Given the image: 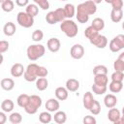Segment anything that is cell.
I'll use <instances>...</instances> for the list:
<instances>
[{
	"label": "cell",
	"instance_id": "1",
	"mask_svg": "<svg viewBox=\"0 0 124 124\" xmlns=\"http://www.w3.org/2000/svg\"><path fill=\"white\" fill-rule=\"evenodd\" d=\"M46 52V48L41 44H34L30 45L26 49L27 57L30 61H36L41 58Z\"/></svg>",
	"mask_w": 124,
	"mask_h": 124
},
{
	"label": "cell",
	"instance_id": "2",
	"mask_svg": "<svg viewBox=\"0 0 124 124\" xmlns=\"http://www.w3.org/2000/svg\"><path fill=\"white\" fill-rule=\"evenodd\" d=\"M60 29L61 31L69 38H74L78 35V28L77 23L71 19H65L60 23Z\"/></svg>",
	"mask_w": 124,
	"mask_h": 124
},
{
	"label": "cell",
	"instance_id": "3",
	"mask_svg": "<svg viewBox=\"0 0 124 124\" xmlns=\"http://www.w3.org/2000/svg\"><path fill=\"white\" fill-rule=\"evenodd\" d=\"M42 106V98L38 95H31L29 103L24 108V110L28 114H35L38 111V108H40Z\"/></svg>",
	"mask_w": 124,
	"mask_h": 124
},
{
	"label": "cell",
	"instance_id": "4",
	"mask_svg": "<svg viewBox=\"0 0 124 124\" xmlns=\"http://www.w3.org/2000/svg\"><path fill=\"white\" fill-rule=\"evenodd\" d=\"M39 65H37L36 63H31L27 66V68L25 69V72L23 74V78L26 81L29 82H33L36 81L38 78V72H39Z\"/></svg>",
	"mask_w": 124,
	"mask_h": 124
},
{
	"label": "cell",
	"instance_id": "5",
	"mask_svg": "<svg viewBox=\"0 0 124 124\" xmlns=\"http://www.w3.org/2000/svg\"><path fill=\"white\" fill-rule=\"evenodd\" d=\"M16 20L17 23L24 28L32 27L34 24V17L29 16L26 12H19L16 16Z\"/></svg>",
	"mask_w": 124,
	"mask_h": 124
},
{
	"label": "cell",
	"instance_id": "6",
	"mask_svg": "<svg viewBox=\"0 0 124 124\" xmlns=\"http://www.w3.org/2000/svg\"><path fill=\"white\" fill-rule=\"evenodd\" d=\"M108 47L110 49V51L112 52H118L121 49L124 48V35L119 34L117 36H115L108 45Z\"/></svg>",
	"mask_w": 124,
	"mask_h": 124
},
{
	"label": "cell",
	"instance_id": "7",
	"mask_svg": "<svg viewBox=\"0 0 124 124\" xmlns=\"http://www.w3.org/2000/svg\"><path fill=\"white\" fill-rule=\"evenodd\" d=\"M77 10L81 11V12L87 14L88 16H91V15H94L97 11V4H95L94 2H92L90 0H87L83 3L78 4L77 7Z\"/></svg>",
	"mask_w": 124,
	"mask_h": 124
},
{
	"label": "cell",
	"instance_id": "8",
	"mask_svg": "<svg viewBox=\"0 0 124 124\" xmlns=\"http://www.w3.org/2000/svg\"><path fill=\"white\" fill-rule=\"evenodd\" d=\"M70 55L74 59H80L84 55V47L79 44H75L70 49Z\"/></svg>",
	"mask_w": 124,
	"mask_h": 124
},
{
	"label": "cell",
	"instance_id": "9",
	"mask_svg": "<svg viewBox=\"0 0 124 124\" xmlns=\"http://www.w3.org/2000/svg\"><path fill=\"white\" fill-rule=\"evenodd\" d=\"M90 43L98 48H105L108 45V39H107L106 36L98 34L94 39L90 40Z\"/></svg>",
	"mask_w": 124,
	"mask_h": 124
},
{
	"label": "cell",
	"instance_id": "10",
	"mask_svg": "<svg viewBox=\"0 0 124 124\" xmlns=\"http://www.w3.org/2000/svg\"><path fill=\"white\" fill-rule=\"evenodd\" d=\"M46 46H47V49L49 51H51V52H57L60 49L61 43H60L59 39H57V38H50L46 42Z\"/></svg>",
	"mask_w": 124,
	"mask_h": 124
},
{
	"label": "cell",
	"instance_id": "11",
	"mask_svg": "<svg viewBox=\"0 0 124 124\" xmlns=\"http://www.w3.org/2000/svg\"><path fill=\"white\" fill-rule=\"evenodd\" d=\"M45 107H46V110H48L49 112H56L60 108V104L57 101V99L50 98L46 102Z\"/></svg>",
	"mask_w": 124,
	"mask_h": 124
},
{
	"label": "cell",
	"instance_id": "12",
	"mask_svg": "<svg viewBox=\"0 0 124 124\" xmlns=\"http://www.w3.org/2000/svg\"><path fill=\"white\" fill-rule=\"evenodd\" d=\"M25 72V69L22 64L20 63H15L11 68V75L14 78H19L21 77Z\"/></svg>",
	"mask_w": 124,
	"mask_h": 124
},
{
	"label": "cell",
	"instance_id": "13",
	"mask_svg": "<svg viewBox=\"0 0 124 124\" xmlns=\"http://www.w3.org/2000/svg\"><path fill=\"white\" fill-rule=\"evenodd\" d=\"M120 117H121V114H120V111L115 108H111L108 112V118L110 122L114 123V124H118L119 123V120H120Z\"/></svg>",
	"mask_w": 124,
	"mask_h": 124
},
{
	"label": "cell",
	"instance_id": "14",
	"mask_svg": "<svg viewBox=\"0 0 124 124\" xmlns=\"http://www.w3.org/2000/svg\"><path fill=\"white\" fill-rule=\"evenodd\" d=\"M69 90L66 88V87H62V86H59L55 89L54 91V94H55V97L57 100L59 101H65L67 100L68 96H69Z\"/></svg>",
	"mask_w": 124,
	"mask_h": 124
},
{
	"label": "cell",
	"instance_id": "15",
	"mask_svg": "<svg viewBox=\"0 0 124 124\" xmlns=\"http://www.w3.org/2000/svg\"><path fill=\"white\" fill-rule=\"evenodd\" d=\"M94 98H93V95H92V93L91 92H89V91H87L86 93H84V95H83V98H82V103H83V107H84V108H86V109H90V108L92 107V105H93V103H94Z\"/></svg>",
	"mask_w": 124,
	"mask_h": 124
},
{
	"label": "cell",
	"instance_id": "16",
	"mask_svg": "<svg viewBox=\"0 0 124 124\" xmlns=\"http://www.w3.org/2000/svg\"><path fill=\"white\" fill-rule=\"evenodd\" d=\"M104 104L108 108H114L117 104V98L113 94H107L104 98Z\"/></svg>",
	"mask_w": 124,
	"mask_h": 124
},
{
	"label": "cell",
	"instance_id": "17",
	"mask_svg": "<svg viewBox=\"0 0 124 124\" xmlns=\"http://www.w3.org/2000/svg\"><path fill=\"white\" fill-rule=\"evenodd\" d=\"M123 17V11L122 9H112L110 12V19L112 22H120Z\"/></svg>",
	"mask_w": 124,
	"mask_h": 124
},
{
	"label": "cell",
	"instance_id": "18",
	"mask_svg": "<svg viewBox=\"0 0 124 124\" xmlns=\"http://www.w3.org/2000/svg\"><path fill=\"white\" fill-rule=\"evenodd\" d=\"M3 31H4V34L8 37H11L13 36L16 31V27L15 25V23H13L12 21H8L5 23L4 27H3Z\"/></svg>",
	"mask_w": 124,
	"mask_h": 124
},
{
	"label": "cell",
	"instance_id": "19",
	"mask_svg": "<svg viewBox=\"0 0 124 124\" xmlns=\"http://www.w3.org/2000/svg\"><path fill=\"white\" fill-rule=\"evenodd\" d=\"M66 88L70 92H76L79 88V81L76 78H69L66 81Z\"/></svg>",
	"mask_w": 124,
	"mask_h": 124
},
{
	"label": "cell",
	"instance_id": "20",
	"mask_svg": "<svg viewBox=\"0 0 124 124\" xmlns=\"http://www.w3.org/2000/svg\"><path fill=\"white\" fill-rule=\"evenodd\" d=\"M0 84H1V88L3 90H6V91H11L15 87V81L12 78H2Z\"/></svg>",
	"mask_w": 124,
	"mask_h": 124
},
{
	"label": "cell",
	"instance_id": "21",
	"mask_svg": "<svg viewBox=\"0 0 124 124\" xmlns=\"http://www.w3.org/2000/svg\"><path fill=\"white\" fill-rule=\"evenodd\" d=\"M15 104L11 99H6L1 103V109L5 112H11L14 109Z\"/></svg>",
	"mask_w": 124,
	"mask_h": 124
},
{
	"label": "cell",
	"instance_id": "22",
	"mask_svg": "<svg viewBox=\"0 0 124 124\" xmlns=\"http://www.w3.org/2000/svg\"><path fill=\"white\" fill-rule=\"evenodd\" d=\"M122 88H123V83L121 81L111 80V82L108 84V89L112 93H118L122 90Z\"/></svg>",
	"mask_w": 124,
	"mask_h": 124
},
{
	"label": "cell",
	"instance_id": "23",
	"mask_svg": "<svg viewBox=\"0 0 124 124\" xmlns=\"http://www.w3.org/2000/svg\"><path fill=\"white\" fill-rule=\"evenodd\" d=\"M53 119H54V122H56V123H58V124H63V123H65L66 120H67L66 112H65V111H61V110H57V111L54 113Z\"/></svg>",
	"mask_w": 124,
	"mask_h": 124
},
{
	"label": "cell",
	"instance_id": "24",
	"mask_svg": "<svg viewBox=\"0 0 124 124\" xmlns=\"http://www.w3.org/2000/svg\"><path fill=\"white\" fill-rule=\"evenodd\" d=\"M98 34H99V31L96 30L92 25L88 26V27L85 29V31H84V36H85L89 41L92 40V39H94Z\"/></svg>",
	"mask_w": 124,
	"mask_h": 124
},
{
	"label": "cell",
	"instance_id": "25",
	"mask_svg": "<svg viewBox=\"0 0 124 124\" xmlns=\"http://www.w3.org/2000/svg\"><path fill=\"white\" fill-rule=\"evenodd\" d=\"M48 86V81L46 78H39L36 80V87L39 91H44L47 88Z\"/></svg>",
	"mask_w": 124,
	"mask_h": 124
},
{
	"label": "cell",
	"instance_id": "26",
	"mask_svg": "<svg viewBox=\"0 0 124 124\" xmlns=\"http://www.w3.org/2000/svg\"><path fill=\"white\" fill-rule=\"evenodd\" d=\"M29 100H30V96L27 95V94H20L17 99H16V103L17 105L20 107V108H25L27 106V104L29 103Z\"/></svg>",
	"mask_w": 124,
	"mask_h": 124
},
{
	"label": "cell",
	"instance_id": "27",
	"mask_svg": "<svg viewBox=\"0 0 124 124\" xmlns=\"http://www.w3.org/2000/svg\"><path fill=\"white\" fill-rule=\"evenodd\" d=\"M108 78L107 75H95L94 76V83L99 85H108Z\"/></svg>",
	"mask_w": 124,
	"mask_h": 124
},
{
	"label": "cell",
	"instance_id": "28",
	"mask_svg": "<svg viewBox=\"0 0 124 124\" xmlns=\"http://www.w3.org/2000/svg\"><path fill=\"white\" fill-rule=\"evenodd\" d=\"M25 12H26L29 16H33V17H35V16L38 15V13H39L38 5H37V4H28V5L26 6Z\"/></svg>",
	"mask_w": 124,
	"mask_h": 124
},
{
	"label": "cell",
	"instance_id": "29",
	"mask_svg": "<svg viewBox=\"0 0 124 124\" xmlns=\"http://www.w3.org/2000/svg\"><path fill=\"white\" fill-rule=\"evenodd\" d=\"M51 119H52V116H51V114L48 110L47 111H43L39 114V120H40V122H42L44 124L49 123L51 121Z\"/></svg>",
	"mask_w": 124,
	"mask_h": 124
},
{
	"label": "cell",
	"instance_id": "30",
	"mask_svg": "<svg viewBox=\"0 0 124 124\" xmlns=\"http://www.w3.org/2000/svg\"><path fill=\"white\" fill-rule=\"evenodd\" d=\"M64 11L67 18H72L76 14V8L73 4H66L64 7Z\"/></svg>",
	"mask_w": 124,
	"mask_h": 124
},
{
	"label": "cell",
	"instance_id": "31",
	"mask_svg": "<svg viewBox=\"0 0 124 124\" xmlns=\"http://www.w3.org/2000/svg\"><path fill=\"white\" fill-rule=\"evenodd\" d=\"M91 25H92L96 30L101 31V30H103L104 27H105V21H104V19L101 18V17H96V18L93 19Z\"/></svg>",
	"mask_w": 124,
	"mask_h": 124
},
{
	"label": "cell",
	"instance_id": "32",
	"mask_svg": "<svg viewBox=\"0 0 124 124\" xmlns=\"http://www.w3.org/2000/svg\"><path fill=\"white\" fill-rule=\"evenodd\" d=\"M14 7H15V4L12 0H5L1 3V8L4 12L6 13H10L14 10Z\"/></svg>",
	"mask_w": 124,
	"mask_h": 124
},
{
	"label": "cell",
	"instance_id": "33",
	"mask_svg": "<svg viewBox=\"0 0 124 124\" xmlns=\"http://www.w3.org/2000/svg\"><path fill=\"white\" fill-rule=\"evenodd\" d=\"M92 91L96 95H103L107 92V86L106 85H99V84L94 83L92 85Z\"/></svg>",
	"mask_w": 124,
	"mask_h": 124
},
{
	"label": "cell",
	"instance_id": "34",
	"mask_svg": "<svg viewBox=\"0 0 124 124\" xmlns=\"http://www.w3.org/2000/svg\"><path fill=\"white\" fill-rule=\"evenodd\" d=\"M76 17H77V19L79 23H86L89 20V16L87 14H85L81 11H78V10H77Z\"/></svg>",
	"mask_w": 124,
	"mask_h": 124
},
{
	"label": "cell",
	"instance_id": "35",
	"mask_svg": "<svg viewBox=\"0 0 124 124\" xmlns=\"http://www.w3.org/2000/svg\"><path fill=\"white\" fill-rule=\"evenodd\" d=\"M9 120L12 124H19L22 121V116L19 112H13L10 114Z\"/></svg>",
	"mask_w": 124,
	"mask_h": 124
},
{
	"label": "cell",
	"instance_id": "36",
	"mask_svg": "<svg viewBox=\"0 0 124 124\" xmlns=\"http://www.w3.org/2000/svg\"><path fill=\"white\" fill-rule=\"evenodd\" d=\"M46 21L48 23V24H55L58 22L57 20V16L55 15V12L54 11H51V12H48L46 16Z\"/></svg>",
	"mask_w": 124,
	"mask_h": 124
},
{
	"label": "cell",
	"instance_id": "37",
	"mask_svg": "<svg viewBox=\"0 0 124 124\" xmlns=\"http://www.w3.org/2000/svg\"><path fill=\"white\" fill-rule=\"evenodd\" d=\"M93 74L95 75H107L108 68L105 65H97L93 68Z\"/></svg>",
	"mask_w": 124,
	"mask_h": 124
},
{
	"label": "cell",
	"instance_id": "38",
	"mask_svg": "<svg viewBox=\"0 0 124 124\" xmlns=\"http://www.w3.org/2000/svg\"><path fill=\"white\" fill-rule=\"evenodd\" d=\"M55 15L57 16V20L58 22H62L64 21L67 17H66V14H65V11H64V8H58L56 9L55 11Z\"/></svg>",
	"mask_w": 124,
	"mask_h": 124
},
{
	"label": "cell",
	"instance_id": "39",
	"mask_svg": "<svg viewBox=\"0 0 124 124\" xmlns=\"http://www.w3.org/2000/svg\"><path fill=\"white\" fill-rule=\"evenodd\" d=\"M43 38H44V33H43L42 30L36 29L35 31H33V33H32V40L34 42H40V41L43 40Z\"/></svg>",
	"mask_w": 124,
	"mask_h": 124
},
{
	"label": "cell",
	"instance_id": "40",
	"mask_svg": "<svg viewBox=\"0 0 124 124\" xmlns=\"http://www.w3.org/2000/svg\"><path fill=\"white\" fill-rule=\"evenodd\" d=\"M90 112L93 114V115H97V114H99L100 113V111H101V106H100V103L98 102V101H94V103H93V105H92V107L90 108Z\"/></svg>",
	"mask_w": 124,
	"mask_h": 124
},
{
	"label": "cell",
	"instance_id": "41",
	"mask_svg": "<svg viewBox=\"0 0 124 124\" xmlns=\"http://www.w3.org/2000/svg\"><path fill=\"white\" fill-rule=\"evenodd\" d=\"M111 80H114V81H123L124 79V74L123 72H118V71H115L114 73L111 74Z\"/></svg>",
	"mask_w": 124,
	"mask_h": 124
},
{
	"label": "cell",
	"instance_id": "42",
	"mask_svg": "<svg viewBox=\"0 0 124 124\" xmlns=\"http://www.w3.org/2000/svg\"><path fill=\"white\" fill-rule=\"evenodd\" d=\"M113 68H114L115 71L124 72V62L117 58V59L114 61V63H113Z\"/></svg>",
	"mask_w": 124,
	"mask_h": 124
},
{
	"label": "cell",
	"instance_id": "43",
	"mask_svg": "<svg viewBox=\"0 0 124 124\" xmlns=\"http://www.w3.org/2000/svg\"><path fill=\"white\" fill-rule=\"evenodd\" d=\"M42 10H47L49 8V3L47 0H33Z\"/></svg>",
	"mask_w": 124,
	"mask_h": 124
},
{
	"label": "cell",
	"instance_id": "44",
	"mask_svg": "<svg viewBox=\"0 0 124 124\" xmlns=\"http://www.w3.org/2000/svg\"><path fill=\"white\" fill-rule=\"evenodd\" d=\"M48 75V71L46 67L40 66L39 67V72H38V78H46Z\"/></svg>",
	"mask_w": 124,
	"mask_h": 124
},
{
	"label": "cell",
	"instance_id": "45",
	"mask_svg": "<svg viewBox=\"0 0 124 124\" xmlns=\"http://www.w3.org/2000/svg\"><path fill=\"white\" fill-rule=\"evenodd\" d=\"M83 123L84 124H96V118L94 116H91V115H86L84 116L83 118Z\"/></svg>",
	"mask_w": 124,
	"mask_h": 124
},
{
	"label": "cell",
	"instance_id": "46",
	"mask_svg": "<svg viewBox=\"0 0 124 124\" xmlns=\"http://www.w3.org/2000/svg\"><path fill=\"white\" fill-rule=\"evenodd\" d=\"M8 49H9V42L2 40V41L0 42V52H1V53H4V52L7 51Z\"/></svg>",
	"mask_w": 124,
	"mask_h": 124
},
{
	"label": "cell",
	"instance_id": "47",
	"mask_svg": "<svg viewBox=\"0 0 124 124\" xmlns=\"http://www.w3.org/2000/svg\"><path fill=\"white\" fill-rule=\"evenodd\" d=\"M112 9H122L123 7V0H113L111 3Z\"/></svg>",
	"mask_w": 124,
	"mask_h": 124
},
{
	"label": "cell",
	"instance_id": "48",
	"mask_svg": "<svg viewBox=\"0 0 124 124\" xmlns=\"http://www.w3.org/2000/svg\"><path fill=\"white\" fill-rule=\"evenodd\" d=\"M16 4L19 7H26L29 4V0H16Z\"/></svg>",
	"mask_w": 124,
	"mask_h": 124
},
{
	"label": "cell",
	"instance_id": "49",
	"mask_svg": "<svg viewBox=\"0 0 124 124\" xmlns=\"http://www.w3.org/2000/svg\"><path fill=\"white\" fill-rule=\"evenodd\" d=\"M6 120H7V116L5 114V111L2 110L0 112V124H4L6 122Z\"/></svg>",
	"mask_w": 124,
	"mask_h": 124
},
{
	"label": "cell",
	"instance_id": "50",
	"mask_svg": "<svg viewBox=\"0 0 124 124\" xmlns=\"http://www.w3.org/2000/svg\"><path fill=\"white\" fill-rule=\"evenodd\" d=\"M118 59H120L121 61H123V62H124V51H123V52H121V53L119 54V56H118Z\"/></svg>",
	"mask_w": 124,
	"mask_h": 124
},
{
	"label": "cell",
	"instance_id": "51",
	"mask_svg": "<svg viewBox=\"0 0 124 124\" xmlns=\"http://www.w3.org/2000/svg\"><path fill=\"white\" fill-rule=\"evenodd\" d=\"M90 1H92V2H94L95 4H100L103 0H90Z\"/></svg>",
	"mask_w": 124,
	"mask_h": 124
},
{
	"label": "cell",
	"instance_id": "52",
	"mask_svg": "<svg viewBox=\"0 0 124 124\" xmlns=\"http://www.w3.org/2000/svg\"><path fill=\"white\" fill-rule=\"evenodd\" d=\"M120 123H122V124H124V114L120 117Z\"/></svg>",
	"mask_w": 124,
	"mask_h": 124
},
{
	"label": "cell",
	"instance_id": "53",
	"mask_svg": "<svg viewBox=\"0 0 124 124\" xmlns=\"http://www.w3.org/2000/svg\"><path fill=\"white\" fill-rule=\"evenodd\" d=\"M112 1H113V0H105V2H106V3H108V4H111V3H112Z\"/></svg>",
	"mask_w": 124,
	"mask_h": 124
},
{
	"label": "cell",
	"instance_id": "54",
	"mask_svg": "<svg viewBox=\"0 0 124 124\" xmlns=\"http://www.w3.org/2000/svg\"><path fill=\"white\" fill-rule=\"evenodd\" d=\"M122 28H123V30H124V21L122 22Z\"/></svg>",
	"mask_w": 124,
	"mask_h": 124
},
{
	"label": "cell",
	"instance_id": "55",
	"mask_svg": "<svg viewBox=\"0 0 124 124\" xmlns=\"http://www.w3.org/2000/svg\"><path fill=\"white\" fill-rule=\"evenodd\" d=\"M122 114H124V107L122 108Z\"/></svg>",
	"mask_w": 124,
	"mask_h": 124
},
{
	"label": "cell",
	"instance_id": "56",
	"mask_svg": "<svg viewBox=\"0 0 124 124\" xmlns=\"http://www.w3.org/2000/svg\"><path fill=\"white\" fill-rule=\"evenodd\" d=\"M3 1H5V0H0V2H1V3H2V2H3Z\"/></svg>",
	"mask_w": 124,
	"mask_h": 124
},
{
	"label": "cell",
	"instance_id": "57",
	"mask_svg": "<svg viewBox=\"0 0 124 124\" xmlns=\"http://www.w3.org/2000/svg\"><path fill=\"white\" fill-rule=\"evenodd\" d=\"M60 1H67V0H60Z\"/></svg>",
	"mask_w": 124,
	"mask_h": 124
}]
</instances>
